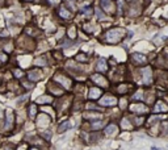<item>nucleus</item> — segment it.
Wrapping results in <instances>:
<instances>
[{
    "mask_svg": "<svg viewBox=\"0 0 168 150\" xmlns=\"http://www.w3.org/2000/svg\"><path fill=\"white\" fill-rule=\"evenodd\" d=\"M129 112L131 115H138V116H149L151 113V107H149L143 101H133L129 104Z\"/></svg>",
    "mask_w": 168,
    "mask_h": 150,
    "instance_id": "1",
    "label": "nucleus"
},
{
    "mask_svg": "<svg viewBox=\"0 0 168 150\" xmlns=\"http://www.w3.org/2000/svg\"><path fill=\"white\" fill-rule=\"evenodd\" d=\"M125 33H126V30L121 28L110 29V30H108L105 33V40L109 44H117V42H120L125 37Z\"/></svg>",
    "mask_w": 168,
    "mask_h": 150,
    "instance_id": "2",
    "label": "nucleus"
},
{
    "mask_svg": "<svg viewBox=\"0 0 168 150\" xmlns=\"http://www.w3.org/2000/svg\"><path fill=\"white\" fill-rule=\"evenodd\" d=\"M151 113L155 115H168V101L163 99H156L151 107Z\"/></svg>",
    "mask_w": 168,
    "mask_h": 150,
    "instance_id": "3",
    "label": "nucleus"
},
{
    "mask_svg": "<svg viewBox=\"0 0 168 150\" xmlns=\"http://www.w3.org/2000/svg\"><path fill=\"white\" fill-rule=\"evenodd\" d=\"M120 125L117 122H108L105 125V128L103 129V134L106 137H116L120 133Z\"/></svg>",
    "mask_w": 168,
    "mask_h": 150,
    "instance_id": "4",
    "label": "nucleus"
},
{
    "mask_svg": "<svg viewBox=\"0 0 168 150\" xmlns=\"http://www.w3.org/2000/svg\"><path fill=\"white\" fill-rule=\"evenodd\" d=\"M118 104V99L113 95H105V96H101L99 100V105L100 107H105V108H109V107H114Z\"/></svg>",
    "mask_w": 168,
    "mask_h": 150,
    "instance_id": "5",
    "label": "nucleus"
},
{
    "mask_svg": "<svg viewBox=\"0 0 168 150\" xmlns=\"http://www.w3.org/2000/svg\"><path fill=\"white\" fill-rule=\"evenodd\" d=\"M13 126H15V113H13V111L11 109H7L5 112V121H4V132H9L13 129Z\"/></svg>",
    "mask_w": 168,
    "mask_h": 150,
    "instance_id": "6",
    "label": "nucleus"
},
{
    "mask_svg": "<svg viewBox=\"0 0 168 150\" xmlns=\"http://www.w3.org/2000/svg\"><path fill=\"white\" fill-rule=\"evenodd\" d=\"M140 75H142V82H143L144 86H151L154 83V79H153V69L151 67H144L142 71H140Z\"/></svg>",
    "mask_w": 168,
    "mask_h": 150,
    "instance_id": "7",
    "label": "nucleus"
},
{
    "mask_svg": "<svg viewBox=\"0 0 168 150\" xmlns=\"http://www.w3.org/2000/svg\"><path fill=\"white\" fill-rule=\"evenodd\" d=\"M118 125H120V129H121V130H125V132L134 130V125L130 120V116H126V115L122 116L120 122H118Z\"/></svg>",
    "mask_w": 168,
    "mask_h": 150,
    "instance_id": "8",
    "label": "nucleus"
},
{
    "mask_svg": "<svg viewBox=\"0 0 168 150\" xmlns=\"http://www.w3.org/2000/svg\"><path fill=\"white\" fill-rule=\"evenodd\" d=\"M53 80L55 82V83H58L59 86H62L63 88H66V90H69V88H71V79H69L67 76H65L63 74H56L55 76L53 78Z\"/></svg>",
    "mask_w": 168,
    "mask_h": 150,
    "instance_id": "9",
    "label": "nucleus"
},
{
    "mask_svg": "<svg viewBox=\"0 0 168 150\" xmlns=\"http://www.w3.org/2000/svg\"><path fill=\"white\" fill-rule=\"evenodd\" d=\"M130 120L134 125V129H139L142 126H146V120L147 116H138V115H131Z\"/></svg>",
    "mask_w": 168,
    "mask_h": 150,
    "instance_id": "10",
    "label": "nucleus"
},
{
    "mask_svg": "<svg viewBox=\"0 0 168 150\" xmlns=\"http://www.w3.org/2000/svg\"><path fill=\"white\" fill-rule=\"evenodd\" d=\"M37 126H42V128H46V126H49L50 122H51V117H50L47 113H41V115H38L37 117Z\"/></svg>",
    "mask_w": 168,
    "mask_h": 150,
    "instance_id": "11",
    "label": "nucleus"
},
{
    "mask_svg": "<svg viewBox=\"0 0 168 150\" xmlns=\"http://www.w3.org/2000/svg\"><path fill=\"white\" fill-rule=\"evenodd\" d=\"M159 137L168 138V120L163 119L159 122Z\"/></svg>",
    "mask_w": 168,
    "mask_h": 150,
    "instance_id": "12",
    "label": "nucleus"
},
{
    "mask_svg": "<svg viewBox=\"0 0 168 150\" xmlns=\"http://www.w3.org/2000/svg\"><path fill=\"white\" fill-rule=\"evenodd\" d=\"M84 120H89V121H95V120H100L103 119V115L99 112V111H88L83 115Z\"/></svg>",
    "mask_w": 168,
    "mask_h": 150,
    "instance_id": "13",
    "label": "nucleus"
},
{
    "mask_svg": "<svg viewBox=\"0 0 168 150\" xmlns=\"http://www.w3.org/2000/svg\"><path fill=\"white\" fill-rule=\"evenodd\" d=\"M131 59H133V63H135V65H146L147 63V57L142 53L131 54Z\"/></svg>",
    "mask_w": 168,
    "mask_h": 150,
    "instance_id": "14",
    "label": "nucleus"
},
{
    "mask_svg": "<svg viewBox=\"0 0 168 150\" xmlns=\"http://www.w3.org/2000/svg\"><path fill=\"white\" fill-rule=\"evenodd\" d=\"M105 120L103 119H100V120H95V121H91V130L92 132H99L101 130V129L105 128Z\"/></svg>",
    "mask_w": 168,
    "mask_h": 150,
    "instance_id": "15",
    "label": "nucleus"
},
{
    "mask_svg": "<svg viewBox=\"0 0 168 150\" xmlns=\"http://www.w3.org/2000/svg\"><path fill=\"white\" fill-rule=\"evenodd\" d=\"M92 80L95 82V84L100 86V87H108V80L101 74H93L92 75Z\"/></svg>",
    "mask_w": 168,
    "mask_h": 150,
    "instance_id": "16",
    "label": "nucleus"
},
{
    "mask_svg": "<svg viewBox=\"0 0 168 150\" xmlns=\"http://www.w3.org/2000/svg\"><path fill=\"white\" fill-rule=\"evenodd\" d=\"M101 96H103V91L100 90L99 87H92V88L89 90L88 97H89L91 100H97V99H100Z\"/></svg>",
    "mask_w": 168,
    "mask_h": 150,
    "instance_id": "17",
    "label": "nucleus"
},
{
    "mask_svg": "<svg viewBox=\"0 0 168 150\" xmlns=\"http://www.w3.org/2000/svg\"><path fill=\"white\" fill-rule=\"evenodd\" d=\"M28 116L30 120H34L36 117L38 116V108H37V104L36 103H32L29 104L28 107Z\"/></svg>",
    "mask_w": 168,
    "mask_h": 150,
    "instance_id": "18",
    "label": "nucleus"
},
{
    "mask_svg": "<svg viewBox=\"0 0 168 150\" xmlns=\"http://www.w3.org/2000/svg\"><path fill=\"white\" fill-rule=\"evenodd\" d=\"M71 128H72V125H71V122H70V120L62 121L59 124V126H58V133H65V132H67Z\"/></svg>",
    "mask_w": 168,
    "mask_h": 150,
    "instance_id": "19",
    "label": "nucleus"
},
{
    "mask_svg": "<svg viewBox=\"0 0 168 150\" xmlns=\"http://www.w3.org/2000/svg\"><path fill=\"white\" fill-rule=\"evenodd\" d=\"M96 70L100 72H105L106 70H108V63H106V61L104 59V58L99 59V62L96 63Z\"/></svg>",
    "mask_w": 168,
    "mask_h": 150,
    "instance_id": "20",
    "label": "nucleus"
},
{
    "mask_svg": "<svg viewBox=\"0 0 168 150\" xmlns=\"http://www.w3.org/2000/svg\"><path fill=\"white\" fill-rule=\"evenodd\" d=\"M131 100L133 101H144V92L142 90H138L137 92L131 95Z\"/></svg>",
    "mask_w": 168,
    "mask_h": 150,
    "instance_id": "21",
    "label": "nucleus"
},
{
    "mask_svg": "<svg viewBox=\"0 0 168 150\" xmlns=\"http://www.w3.org/2000/svg\"><path fill=\"white\" fill-rule=\"evenodd\" d=\"M100 4H101V7H103V9L106 11V12H112V11H113L112 0H101V1H100Z\"/></svg>",
    "mask_w": 168,
    "mask_h": 150,
    "instance_id": "22",
    "label": "nucleus"
},
{
    "mask_svg": "<svg viewBox=\"0 0 168 150\" xmlns=\"http://www.w3.org/2000/svg\"><path fill=\"white\" fill-rule=\"evenodd\" d=\"M59 16L62 17V19H65V20H70L72 17V13L70 12L66 7H62V8L59 9Z\"/></svg>",
    "mask_w": 168,
    "mask_h": 150,
    "instance_id": "23",
    "label": "nucleus"
},
{
    "mask_svg": "<svg viewBox=\"0 0 168 150\" xmlns=\"http://www.w3.org/2000/svg\"><path fill=\"white\" fill-rule=\"evenodd\" d=\"M44 75H42V72H40V71H37V70H34V71H30L29 72V78H30V80L32 82H37V80H40L41 78H42Z\"/></svg>",
    "mask_w": 168,
    "mask_h": 150,
    "instance_id": "24",
    "label": "nucleus"
},
{
    "mask_svg": "<svg viewBox=\"0 0 168 150\" xmlns=\"http://www.w3.org/2000/svg\"><path fill=\"white\" fill-rule=\"evenodd\" d=\"M128 92H129V86L126 84V83H122V84H120L118 87H117V94L122 95V96H125Z\"/></svg>",
    "mask_w": 168,
    "mask_h": 150,
    "instance_id": "25",
    "label": "nucleus"
},
{
    "mask_svg": "<svg viewBox=\"0 0 168 150\" xmlns=\"http://www.w3.org/2000/svg\"><path fill=\"white\" fill-rule=\"evenodd\" d=\"M37 103H40V104H46V105H47V104H51V103H53V97L49 96V95H45V96L38 97Z\"/></svg>",
    "mask_w": 168,
    "mask_h": 150,
    "instance_id": "26",
    "label": "nucleus"
},
{
    "mask_svg": "<svg viewBox=\"0 0 168 150\" xmlns=\"http://www.w3.org/2000/svg\"><path fill=\"white\" fill-rule=\"evenodd\" d=\"M120 103V108H121V111H125L129 108V103H128V99H125V97H122V99L118 100Z\"/></svg>",
    "mask_w": 168,
    "mask_h": 150,
    "instance_id": "27",
    "label": "nucleus"
},
{
    "mask_svg": "<svg viewBox=\"0 0 168 150\" xmlns=\"http://www.w3.org/2000/svg\"><path fill=\"white\" fill-rule=\"evenodd\" d=\"M51 134H53V133H51L50 130H44L42 133H41V138H42V140H45V141H50Z\"/></svg>",
    "mask_w": 168,
    "mask_h": 150,
    "instance_id": "28",
    "label": "nucleus"
},
{
    "mask_svg": "<svg viewBox=\"0 0 168 150\" xmlns=\"http://www.w3.org/2000/svg\"><path fill=\"white\" fill-rule=\"evenodd\" d=\"M34 65L36 66H46V59H45V58H37V59H36V62H34Z\"/></svg>",
    "mask_w": 168,
    "mask_h": 150,
    "instance_id": "29",
    "label": "nucleus"
},
{
    "mask_svg": "<svg viewBox=\"0 0 168 150\" xmlns=\"http://www.w3.org/2000/svg\"><path fill=\"white\" fill-rule=\"evenodd\" d=\"M92 12H93V9H92V8H91V7H87V8H83V11H81V13H83L84 16H91L92 15Z\"/></svg>",
    "mask_w": 168,
    "mask_h": 150,
    "instance_id": "30",
    "label": "nucleus"
},
{
    "mask_svg": "<svg viewBox=\"0 0 168 150\" xmlns=\"http://www.w3.org/2000/svg\"><path fill=\"white\" fill-rule=\"evenodd\" d=\"M95 12H96L97 17H99V19H100V20H104V19H105V15H104V13H103V12H101V11H100V9H99V8H97V9H96V11H95Z\"/></svg>",
    "mask_w": 168,
    "mask_h": 150,
    "instance_id": "31",
    "label": "nucleus"
},
{
    "mask_svg": "<svg viewBox=\"0 0 168 150\" xmlns=\"http://www.w3.org/2000/svg\"><path fill=\"white\" fill-rule=\"evenodd\" d=\"M0 61H1L0 63H5L7 62V55L4 53H0Z\"/></svg>",
    "mask_w": 168,
    "mask_h": 150,
    "instance_id": "32",
    "label": "nucleus"
},
{
    "mask_svg": "<svg viewBox=\"0 0 168 150\" xmlns=\"http://www.w3.org/2000/svg\"><path fill=\"white\" fill-rule=\"evenodd\" d=\"M75 36H76V32H75V28H71V29H70V37H71V38H74Z\"/></svg>",
    "mask_w": 168,
    "mask_h": 150,
    "instance_id": "33",
    "label": "nucleus"
},
{
    "mask_svg": "<svg viewBox=\"0 0 168 150\" xmlns=\"http://www.w3.org/2000/svg\"><path fill=\"white\" fill-rule=\"evenodd\" d=\"M3 119H4V115H3V111L0 109V125H1V122H3Z\"/></svg>",
    "mask_w": 168,
    "mask_h": 150,
    "instance_id": "34",
    "label": "nucleus"
},
{
    "mask_svg": "<svg viewBox=\"0 0 168 150\" xmlns=\"http://www.w3.org/2000/svg\"><path fill=\"white\" fill-rule=\"evenodd\" d=\"M49 1H50L51 4H53V5H55V4L59 3V0H49Z\"/></svg>",
    "mask_w": 168,
    "mask_h": 150,
    "instance_id": "35",
    "label": "nucleus"
},
{
    "mask_svg": "<svg viewBox=\"0 0 168 150\" xmlns=\"http://www.w3.org/2000/svg\"><path fill=\"white\" fill-rule=\"evenodd\" d=\"M29 150H41V149L37 146H32V147H29Z\"/></svg>",
    "mask_w": 168,
    "mask_h": 150,
    "instance_id": "36",
    "label": "nucleus"
},
{
    "mask_svg": "<svg viewBox=\"0 0 168 150\" xmlns=\"http://www.w3.org/2000/svg\"><path fill=\"white\" fill-rule=\"evenodd\" d=\"M151 150H162V149H160V147H156V146H153Z\"/></svg>",
    "mask_w": 168,
    "mask_h": 150,
    "instance_id": "37",
    "label": "nucleus"
},
{
    "mask_svg": "<svg viewBox=\"0 0 168 150\" xmlns=\"http://www.w3.org/2000/svg\"><path fill=\"white\" fill-rule=\"evenodd\" d=\"M4 150H15V149H13V147H12V146H7V147H5V149H4Z\"/></svg>",
    "mask_w": 168,
    "mask_h": 150,
    "instance_id": "38",
    "label": "nucleus"
},
{
    "mask_svg": "<svg viewBox=\"0 0 168 150\" xmlns=\"http://www.w3.org/2000/svg\"><path fill=\"white\" fill-rule=\"evenodd\" d=\"M167 120H168V117H167Z\"/></svg>",
    "mask_w": 168,
    "mask_h": 150,
    "instance_id": "39",
    "label": "nucleus"
},
{
    "mask_svg": "<svg viewBox=\"0 0 168 150\" xmlns=\"http://www.w3.org/2000/svg\"><path fill=\"white\" fill-rule=\"evenodd\" d=\"M130 1H131V0H130Z\"/></svg>",
    "mask_w": 168,
    "mask_h": 150,
    "instance_id": "40",
    "label": "nucleus"
}]
</instances>
